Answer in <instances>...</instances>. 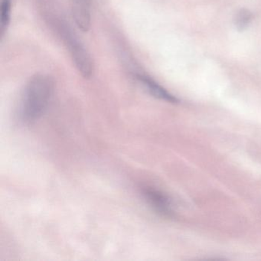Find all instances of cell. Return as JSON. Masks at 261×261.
<instances>
[{
	"instance_id": "cell-1",
	"label": "cell",
	"mask_w": 261,
	"mask_h": 261,
	"mask_svg": "<svg viewBox=\"0 0 261 261\" xmlns=\"http://www.w3.org/2000/svg\"><path fill=\"white\" fill-rule=\"evenodd\" d=\"M39 3L44 19L63 41L79 73L85 79H90L94 74V70L91 55L70 27L57 1L39 0Z\"/></svg>"
},
{
	"instance_id": "cell-2",
	"label": "cell",
	"mask_w": 261,
	"mask_h": 261,
	"mask_svg": "<svg viewBox=\"0 0 261 261\" xmlns=\"http://www.w3.org/2000/svg\"><path fill=\"white\" fill-rule=\"evenodd\" d=\"M54 92V83L43 74L32 77L24 90L20 106V119L25 124L39 120L48 110Z\"/></svg>"
},
{
	"instance_id": "cell-3",
	"label": "cell",
	"mask_w": 261,
	"mask_h": 261,
	"mask_svg": "<svg viewBox=\"0 0 261 261\" xmlns=\"http://www.w3.org/2000/svg\"><path fill=\"white\" fill-rule=\"evenodd\" d=\"M142 193L148 204L159 215L167 218L175 217L172 200L164 192L155 188L146 186L142 189Z\"/></svg>"
},
{
	"instance_id": "cell-4",
	"label": "cell",
	"mask_w": 261,
	"mask_h": 261,
	"mask_svg": "<svg viewBox=\"0 0 261 261\" xmlns=\"http://www.w3.org/2000/svg\"><path fill=\"white\" fill-rule=\"evenodd\" d=\"M92 0H73L72 15L77 28L86 33L90 30L91 22Z\"/></svg>"
},
{
	"instance_id": "cell-5",
	"label": "cell",
	"mask_w": 261,
	"mask_h": 261,
	"mask_svg": "<svg viewBox=\"0 0 261 261\" xmlns=\"http://www.w3.org/2000/svg\"><path fill=\"white\" fill-rule=\"evenodd\" d=\"M137 79L152 97L159 100H164L168 103H178L179 102L177 97L171 94L169 91H166L163 87L159 85L155 81L149 76L138 74L137 75Z\"/></svg>"
},
{
	"instance_id": "cell-6",
	"label": "cell",
	"mask_w": 261,
	"mask_h": 261,
	"mask_svg": "<svg viewBox=\"0 0 261 261\" xmlns=\"http://www.w3.org/2000/svg\"><path fill=\"white\" fill-rule=\"evenodd\" d=\"M12 0H1L0 4V32L4 36L8 28L11 16Z\"/></svg>"
},
{
	"instance_id": "cell-7",
	"label": "cell",
	"mask_w": 261,
	"mask_h": 261,
	"mask_svg": "<svg viewBox=\"0 0 261 261\" xmlns=\"http://www.w3.org/2000/svg\"><path fill=\"white\" fill-rule=\"evenodd\" d=\"M253 15L250 10L242 9L236 14L234 19V25L238 31H244L250 25Z\"/></svg>"
}]
</instances>
